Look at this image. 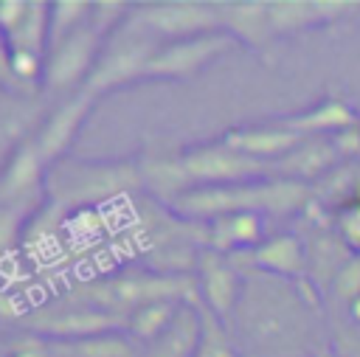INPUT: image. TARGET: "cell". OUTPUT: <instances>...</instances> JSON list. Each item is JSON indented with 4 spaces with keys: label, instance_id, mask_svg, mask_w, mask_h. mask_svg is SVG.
<instances>
[{
    "label": "cell",
    "instance_id": "6da1fadb",
    "mask_svg": "<svg viewBox=\"0 0 360 357\" xmlns=\"http://www.w3.org/2000/svg\"><path fill=\"white\" fill-rule=\"evenodd\" d=\"M242 267V295L225 326L239 357H315L329 340L321 332V292L307 281H287Z\"/></svg>",
    "mask_w": 360,
    "mask_h": 357
},
{
    "label": "cell",
    "instance_id": "7a4b0ae2",
    "mask_svg": "<svg viewBox=\"0 0 360 357\" xmlns=\"http://www.w3.org/2000/svg\"><path fill=\"white\" fill-rule=\"evenodd\" d=\"M312 202V186L262 177L231 186H194L180 194L169 208L188 222H211L225 214H262V216H287L304 214Z\"/></svg>",
    "mask_w": 360,
    "mask_h": 357
},
{
    "label": "cell",
    "instance_id": "3957f363",
    "mask_svg": "<svg viewBox=\"0 0 360 357\" xmlns=\"http://www.w3.org/2000/svg\"><path fill=\"white\" fill-rule=\"evenodd\" d=\"M141 188L138 157L87 160L65 155L45 166V200L65 214L98 211L101 205L121 202Z\"/></svg>",
    "mask_w": 360,
    "mask_h": 357
},
{
    "label": "cell",
    "instance_id": "277c9868",
    "mask_svg": "<svg viewBox=\"0 0 360 357\" xmlns=\"http://www.w3.org/2000/svg\"><path fill=\"white\" fill-rule=\"evenodd\" d=\"M73 295L124 318V320L129 318V312H135L138 306H143L149 301L169 298V301H183V304H200L197 278L191 273H160V270L115 273V275L82 284Z\"/></svg>",
    "mask_w": 360,
    "mask_h": 357
},
{
    "label": "cell",
    "instance_id": "5b68a950",
    "mask_svg": "<svg viewBox=\"0 0 360 357\" xmlns=\"http://www.w3.org/2000/svg\"><path fill=\"white\" fill-rule=\"evenodd\" d=\"M160 45H163V39L158 34H152L135 17V8H132V14L104 39L96 67L87 76V82L82 84V93H87L90 98H98L124 84L146 82V67Z\"/></svg>",
    "mask_w": 360,
    "mask_h": 357
},
{
    "label": "cell",
    "instance_id": "8992f818",
    "mask_svg": "<svg viewBox=\"0 0 360 357\" xmlns=\"http://www.w3.org/2000/svg\"><path fill=\"white\" fill-rule=\"evenodd\" d=\"M104 39L107 37L87 20L84 25H79L65 39L48 45L42 84L51 93H68V90L70 93H79L82 84L87 82V76L96 67V59L101 53Z\"/></svg>",
    "mask_w": 360,
    "mask_h": 357
},
{
    "label": "cell",
    "instance_id": "52a82bcc",
    "mask_svg": "<svg viewBox=\"0 0 360 357\" xmlns=\"http://www.w3.org/2000/svg\"><path fill=\"white\" fill-rule=\"evenodd\" d=\"M25 329L45 340H76V337L104 335V332H127V320L96 306V304H87L70 292L68 304H53L48 309H37L28 318Z\"/></svg>",
    "mask_w": 360,
    "mask_h": 357
},
{
    "label": "cell",
    "instance_id": "ba28073f",
    "mask_svg": "<svg viewBox=\"0 0 360 357\" xmlns=\"http://www.w3.org/2000/svg\"><path fill=\"white\" fill-rule=\"evenodd\" d=\"M183 163L194 186H231V183H248L273 177V166L253 160L225 141L214 143H197L183 149Z\"/></svg>",
    "mask_w": 360,
    "mask_h": 357
},
{
    "label": "cell",
    "instance_id": "9c48e42d",
    "mask_svg": "<svg viewBox=\"0 0 360 357\" xmlns=\"http://www.w3.org/2000/svg\"><path fill=\"white\" fill-rule=\"evenodd\" d=\"M233 45H236L233 37H228L225 31H211V34H200V37L163 42L146 67V82L149 79H163V82L191 79L194 73H200L202 67L217 62L225 51H231Z\"/></svg>",
    "mask_w": 360,
    "mask_h": 357
},
{
    "label": "cell",
    "instance_id": "30bf717a",
    "mask_svg": "<svg viewBox=\"0 0 360 357\" xmlns=\"http://www.w3.org/2000/svg\"><path fill=\"white\" fill-rule=\"evenodd\" d=\"M45 160L39 157L31 138L20 141L0 166V208L20 214H37L45 202Z\"/></svg>",
    "mask_w": 360,
    "mask_h": 357
},
{
    "label": "cell",
    "instance_id": "8fae6325",
    "mask_svg": "<svg viewBox=\"0 0 360 357\" xmlns=\"http://www.w3.org/2000/svg\"><path fill=\"white\" fill-rule=\"evenodd\" d=\"M135 17L152 34H158L163 42L222 31L219 28V17H217V6L214 3H200V0L143 3V6H135Z\"/></svg>",
    "mask_w": 360,
    "mask_h": 357
},
{
    "label": "cell",
    "instance_id": "7c38bea8",
    "mask_svg": "<svg viewBox=\"0 0 360 357\" xmlns=\"http://www.w3.org/2000/svg\"><path fill=\"white\" fill-rule=\"evenodd\" d=\"M315 202V200H312ZM318 214L304 211V219L309 222V231L304 239L307 247V281L318 290V292H329L335 275L340 273V267L354 256L349 250V245L340 239V233L335 231V222L329 225L323 216V208L315 202Z\"/></svg>",
    "mask_w": 360,
    "mask_h": 357
},
{
    "label": "cell",
    "instance_id": "4fadbf2b",
    "mask_svg": "<svg viewBox=\"0 0 360 357\" xmlns=\"http://www.w3.org/2000/svg\"><path fill=\"white\" fill-rule=\"evenodd\" d=\"M197 292H200V304L217 315L219 320H228V315L233 312L239 295H242V267L233 256L217 253L211 247H202L197 256Z\"/></svg>",
    "mask_w": 360,
    "mask_h": 357
},
{
    "label": "cell",
    "instance_id": "5bb4252c",
    "mask_svg": "<svg viewBox=\"0 0 360 357\" xmlns=\"http://www.w3.org/2000/svg\"><path fill=\"white\" fill-rule=\"evenodd\" d=\"M93 104H96V98H90L87 93L79 90V93H70L68 98H62L39 121V126L31 135V141H34V146H37V152H39V157L45 163H53V160L68 155V149L76 141L84 118L93 112Z\"/></svg>",
    "mask_w": 360,
    "mask_h": 357
},
{
    "label": "cell",
    "instance_id": "9a60e30c",
    "mask_svg": "<svg viewBox=\"0 0 360 357\" xmlns=\"http://www.w3.org/2000/svg\"><path fill=\"white\" fill-rule=\"evenodd\" d=\"M360 8L357 0H267V14L276 37H290L307 28L329 25Z\"/></svg>",
    "mask_w": 360,
    "mask_h": 357
},
{
    "label": "cell",
    "instance_id": "2e32d148",
    "mask_svg": "<svg viewBox=\"0 0 360 357\" xmlns=\"http://www.w3.org/2000/svg\"><path fill=\"white\" fill-rule=\"evenodd\" d=\"M138 169H141L143 191L158 197L163 205H172L180 194L194 188L183 163V149L169 152L166 146H146L138 157Z\"/></svg>",
    "mask_w": 360,
    "mask_h": 357
},
{
    "label": "cell",
    "instance_id": "e0dca14e",
    "mask_svg": "<svg viewBox=\"0 0 360 357\" xmlns=\"http://www.w3.org/2000/svg\"><path fill=\"white\" fill-rule=\"evenodd\" d=\"M340 163V155L329 135H312L304 138L292 152H287L281 160L273 163V177L295 180V183H318L326 171H332Z\"/></svg>",
    "mask_w": 360,
    "mask_h": 357
},
{
    "label": "cell",
    "instance_id": "ac0fdd59",
    "mask_svg": "<svg viewBox=\"0 0 360 357\" xmlns=\"http://www.w3.org/2000/svg\"><path fill=\"white\" fill-rule=\"evenodd\" d=\"M242 256L248 259V267L259 273L287 278V281L307 278V247L298 233H273L256 250Z\"/></svg>",
    "mask_w": 360,
    "mask_h": 357
},
{
    "label": "cell",
    "instance_id": "d6986e66",
    "mask_svg": "<svg viewBox=\"0 0 360 357\" xmlns=\"http://www.w3.org/2000/svg\"><path fill=\"white\" fill-rule=\"evenodd\" d=\"M214 6H217L219 28L228 37H233V42L262 51L276 37L267 14V0H228Z\"/></svg>",
    "mask_w": 360,
    "mask_h": 357
},
{
    "label": "cell",
    "instance_id": "ffe728a7",
    "mask_svg": "<svg viewBox=\"0 0 360 357\" xmlns=\"http://www.w3.org/2000/svg\"><path fill=\"white\" fill-rule=\"evenodd\" d=\"M264 239H267V222L262 214H225L205 222V247L225 256L250 253Z\"/></svg>",
    "mask_w": 360,
    "mask_h": 357
},
{
    "label": "cell",
    "instance_id": "44dd1931",
    "mask_svg": "<svg viewBox=\"0 0 360 357\" xmlns=\"http://www.w3.org/2000/svg\"><path fill=\"white\" fill-rule=\"evenodd\" d=\"M222 141L228 146H233L236 152L253 157V160H262V163H276L281 160L287 152H292L304 138L278 126L276 118L273 121H264V124H253V126H236L231 132L222 135Z\"/></svg>",
    "mask_w": 360,
    "mask_h": 357
},
{
    "label": "cell",
    "instance_id": "7402d4cb",
    "mask_svg": "<svg viewBox=\"0 0 360 357\" xmlns=\"http://www.w3.org/2000/svg\"><path fill=\"white\" fill-rule=\"evenodd\" d=\"M202 337V309L200 304H183L169 323V329L143 346V357H194Z\"/></svg>",
    "mask_w": 360,
    "mask_h": 357
},
{
    "label": "cell",
    "instance_id": "603a6c76",
    "mask_svg": "<svg viewBox=\"0 0 360 357\" xmlns=\"http://www.w3.org/2000/svg\"><path fill=\"white\" fill-rule=\"evenodd\" d=\"M360 115L340 98H323L318 101L312 110L307 112H295L287 118H276L278 126L301 135V138H312V135H335L352 124H357Z\"/></svg>",
    "mask_w": 360,
    "mask_h": 357
},
{
    "label": "cell",
    "instance_id": "cb8c5ba5",
    "mask_svg": "<svg viewBox=\"0 0 360 357\" xmlns=\"http://www.w3.org/2000/svg\"><path fill=\"white\" fill-rule=\"evenodd\" d=\"M51 357H143L141 343L127 332H104L76 340H48Z\"/></svg>",
    "mask_w": 360,
    "mask_h": 357
},
{
    "label": "cell",
    "instance_id": "d4e9b609",
    "mask_svg": "<svg viewBox=\"0 0 360 357\" xmlns=\"http://www.w3.org/2000/svg\"><path fill=\"white\" fill-rule=\"evenodd\" d=\"M180 306H183V301H169V298H163V301H149V304L138 306V309L129 312V318H127V335H129L135 343H141V349L149 346L155 337H160V335L169 329V323L174 320V315H177Z\"/></svg>",
    "mask_w": 360,
    "mask_h": 357
},
{
    "label": "cell",
    "instance_id": "484cf974",
    "mask_svg": "<svg viewBox=\"0 0 360 357\" xmlns=\"http://www.w3.org/2000/svg\"><path fill=\"white\" fill-rule=\"evenodd\" d=\"M48 17H51V3L31 0L22 22L6 37L8 51H34V53H48Z\"/></svg>",
    "mask_w": 360,
    "mask_h": 357
},
{
    "label": "cell",
    "instance_id": "4316f807",
    "mask_svg": "<svg viewBox=\"0 0 360 357\" xmlns=\"http://www.w3.org/2000/svg\"><path fill=\"white\" fill-rule=\"evenodd\" d=\"M93 3L87 0H59L51 3V17H48V45L65 39L68 34H73L79 25H84L90 20Z\"/></svg>",
    "mask_w": 360,
    "mask_h": 357
},
{
    "label": "cell",
    "instance_id": "83f0119b",
    "mask_svg": "<svg viewBox=\"0 0 360 357\" xmlns=\"http://www.w3.org/2000/svg\"><path fill=\"white\" fill-rule=\"evenodd\" d=\"M200 309H202V337H200V346H197L194 357H239L225 320L211 315L202 304H200Z\"/></svg>",
    "mask_w": 360,
    "mask_h": 357
},
{
    "label": "cell",
    "instance_id": "f1b7e54d",
    "mask_svg": "<svg viewBox=\"0 0 360 357\" xmlns=\"http://www.w3.org/2000/svg\"><path fill=\"white\" fill-rule=\"evenodd\" d=\"M329 349L335 357H360V326L346 318V312H332L329 318Z\"/></svg>",
    "mask_w": 360,
    "mask_h": 357
},
{
    "label": "cell",
    "instance_id": "f546056e",
    "mask_svg": "<svg viewBox=\"0 0 360 357\" xmlns=\"http://www.w3.org/2000/svg\"><path fill=\"white\" fill-rule=\"evenodd\" d=\"M354 298H360V253H354L343 267L340 273L335 275L332 287H329V301L332 304H352Z\"/></svg>",
    "mask_w": 360,
    "mask_h": 357
},
{
    "label": "cell",
    "instance_id": "4dcf8cb0",
    "mask_svg": "<svg viewBox=\"0 0 360 357\" xmlns=\"http://www.w3.org/2000/svg\"><path fill=\"white\" fill-rule=\"evenodd\" d=\"M335 231L340 233V239L349 245L352 253H360V200L338 211Z\"/></svg>",
    "mask_w": 360,
    "mask_h": 357
},
{
    "label": "cell",
    "instance_id": "1f68e13d",
    "mask_svg": "<svg viewBox=\"0 0 360 357\" xmlns=\"http://www.w3.org/2000/svg\"><path fill=\"white\" fill-rule=\"evenodd\" d=\"M25 222H28L25 214L11 211V208H0V256L14 250L17 239L25 233Z\"/></svg>",
    "mask_w": 360,
    "mask_h": 357
},
{
    "label": "cell",
    "instance_id": "d6a6232c",
    "mask_svg": "<svg viewBox=\"0 0 360 357\" xmlns=\"http://www.w3.org/2000/svg\"><path fill=\"white\" fill-rule=\"evenodd\" d=\"M31 0H0V37L6 39L25 17Z\"/></svg>",
    "mask_w": 360,
    "mask_h": 357
},
{
    "label": "cell",
    "instance_id": "836d02e7",
    "mask_svg": "<svg viewBox=\"0 0 360 357\" xmlns=\"http://www.w3.org/2000/svg\"><path fill=\"white\" fill-rule=\"evenodd\" d=\"M6 357H51V349H48V340H45V337L28 332V335H22V337L11 346V351H8Z\"/></svg>",
    "mask_w": 360,
    "mask_h": 357
},
{
    "label": "cell",
    "instance_id": "e575fe53",
    "mask_svg": "<svg viewBox=\"0 0 360 357\" xmlns=\"http://www.w3.org/2000/svg\"><path fill=\"white\" fill-rule=\"evenodd\" d=\"M6 79H8V45L0 37V82H6Z\"/></svg>",
    "mask_w": 360,
    "mask_h": 357
},
{
    "label": "cell",
    "instance_id": "d590c367",
    "mask_svg": "<svg viewBox=\"0 0 360 357\" xmlns=\"http://www.w3.org/2000/svg\"><path fill=\"white\" fill-rule=\"evenodd\" d=\"M343 312H346V318H349L352 323H357V326H360V298H354L352 304H346V306H343Z\"/></svg>",
    "mask_w": 360,
    "mask_h": 357
},
{
    "label": "cell",
    "instance_id": "8d00e7d4",
    "mask_svg": "<svg viewBox=\"0 0 360 357\" xmlns=\"http://www.w3.org/2000/svg\"><path fill=\"white\" fill-rule=\"evenodd\" d=\"M315 357H335V351H332V349H329V343H326V346H323V349H321Z\"/></svg>",
    "mask_w": 360,
    "mask_h": 357
},
{
    "label": "cell",
    "instance_id": "74e56055",
    "mask_svg": "<svg viewBox=\"0 0 360 357\" xmlns=\"http://www.w3.org/2000/svg\"><path fill=\"white\" fill-rule=\"evenodd\" d=\"M357 200H360V197H357Z\"/></svg>",
    "mask_w": 360,
    "mask_h": 357
},
{
    "label": "cell",
    "instance_id": "f35d334b",
    "mask_svg": "<svg viewBox=\"0 0 360 357\" xmlns=\"http://www.w3.org/2000/svg\"><path fill=\"white\" fill-rule=\"evenodd\" d=\"M0 357H3V354H0Z\"/></svg>",
    "mask_w": 360,
    "mask_h": 357
}]
</instances>
